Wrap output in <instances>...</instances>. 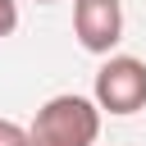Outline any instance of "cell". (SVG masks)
I'll list each match as a JSON object with an SVG mask.
<instances>
[{
    "instance_id": "6da1fadb",
    "label": "cell",
    "mask_w": 146,
    "mask_h": 146,
    "mask_svg": "<svg viewBox=\"0 0 146 146\" xmlns=\"http://www.w3.org/2000/svg\"><path fill=\"white\" fill-rule=\"evenodd\" d=\"M96 137H100V110L96 100L73 96V91L50 96L27 128L32 146H96Z\"/></svg>"
},
{
    "instance_id": "7a4b0ae2",
    "label": "cell",
    "mask_w": 146,
    "mask_h": 146,
    "mask_svg": "<svg viewBox=\"0 0 146 146\" xmlns=\"http://www.w3.org/2000/svg\"><path fill=\"white\" fill-rule=\"evenodd\" d=\"M146 105V64L137 55H110L96 68V110L137 114Z\"/></svg>"
},
{
    "instance_id": "3957f363",
    "label": "cell",
    "mask_w": 146,
    "mask_h": 146,
    "mask_svg": "<svg viewBox=\"0 0 146 146\" xmlns=\"http://www.w3.org/2000/svg\"><path fill=\"white\" fill-rule=\"evenodd\" d=\"M73 32L82 50L110 55L123 41V5L119 0H73Z\"/></svg>"
},
{
    "instance_id": "277c9868",
    "label": "cell",
    "mask_w": 146,
    "mask_h": 146,
    "mask_svg": "<svg viewBox=\"0 0 146 146\" xmlns=\"http://www.w3.org/2000/svg\"><path fill=\"white\" fill-rule=\"evenodd\" d=\"M0 146H32L27 141V128L14 123V119H0Z\"/></svg>"
},
{
    "instance_id": "5b68a950",
    "label": "cell",
    "mask_w": 146,
    "mask_h": 146,
    "mask_svg": "<svg viewBox=\"0 0 146 146\" xmlns=\"http://www.w3.org/2000/svg\"><path fill=\"white\" fill-rule=\"evenodd\" d=\"M18 27V0H0V41Z\"/></svg>"
},
{
    "instance_id": "8992f818",
    "label": "cell",
    "mask_w": 146,
    "mask_h": 146,
    "mask_svg": "<svg viewBox=\"0 0 146 146\" xmlns=\"http://www.w3.org/2000/svg\"><path fill=\"white\" fill-rule=\"evenodd\" d=\"M36 5H55V0H36Z\"/></svg>"
}]
</instances>
